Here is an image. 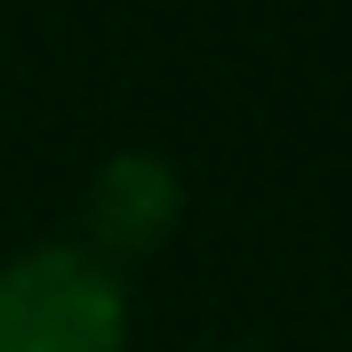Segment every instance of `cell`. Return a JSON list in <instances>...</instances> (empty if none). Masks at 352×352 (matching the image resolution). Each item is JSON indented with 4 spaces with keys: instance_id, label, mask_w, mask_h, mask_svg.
Wrapping results in <instances>:
<instances>
[{
    "instance_id": "cell-1",
    "label": "cell",
    "mask_w": 352,
    "mask_h": 352,
    "mask_svg": "<svg viewBox=\"0 0 352 352\" xmlns=\"http://www.w3.org/2000/svg\"><path fill=\"white\" fill-rule=\"evenodd\" d=\"M129 288L96 248L48 241L0 264V352H120Z\"/></svg>"
},
{
    "instance_id": "cell-2",
    "label": "cell",
    "mask_w": 352,
    "mask_h": 352,
    "mask_svg": "<svg viewBox=\"0 0 352 352\" xmlns=\"http://www.w3.org/2000/svg\"><path fill=\"white\" fill-rule=\"evenodd\" d=\"M184 217V176L160 153H112L104 168L88 176V232L96 256H153Z\"/></svg>"
}]
</instances>
